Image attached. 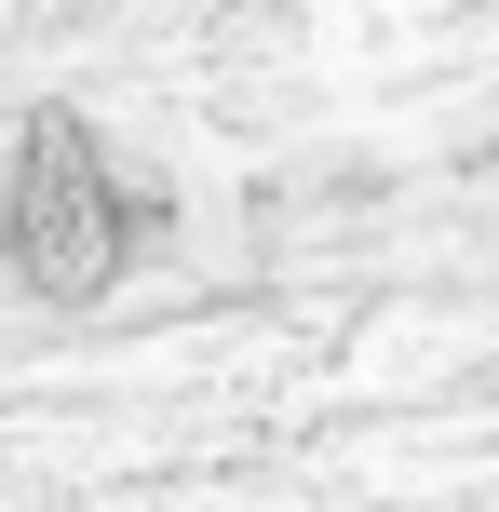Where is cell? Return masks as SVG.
<instances>
[{
	"label": "cell",
	"mask_w": 499,
	"mask_h": 512,
	"mask_svg": "<svg viewBox=\"0 0 499 512\" xmlns=\"http://www.w3.org/2000/svg\"><path fill=\"white\" fill-rule=\"evenodd\" d=\"M0 230H14V270L41 283V297H108V270L135 256L122 176H108V149H95L81 122H27V149H14V203H0Z\"/></svg>",
	"instance_id": "6da1fadb"
}]
</instances>
